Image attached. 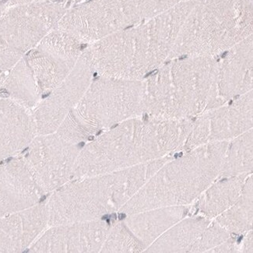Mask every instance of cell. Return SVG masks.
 <instances>
[{
  "instance_id": "obj_9",
  "label": "cell",
  "mask_w": 253,
  "mask_h": 253,
  "mask_svg": "<svg viewBox=\"0 0 253 253\" xmlns=\"http://www.w3.org/2000/svg\"><path fill=\"white\" fill-rule=\"evenodd\" d=\"M69 2L43 1L7 6L0 17V48L22 59L57 28Z\"/></svg>"
},
{
  "instance_id": "obj_25",
  "label": "cell",
  "mask_w": 253,
  "mask_h": 253,
  "mask_svg": "<svg viewBox=\"0 0 253 253\" xmlns=\"http://www.w3.org/2000/svg\"><path fill=\"white\" fill-rule=\"evenodd\" d=\"M145 250L144 245L122 220L111 224L100 253H139Z\"/></svg>"
},
{
  "instance_id": "obj_27",
  "label": "cell",
  "mask_w": 253,
  "mask_h": 253,
  "mask_svg": "<svg viewBox=\"0 0 253 253\" xmlns=\"http://www.w3.org/2000/svg\"><path fill=\"white\" fill-rule=\"evenodd\" d=\"M253 231L250 230L246 235L242 236L240 245V253H253Z\"/></svg>"
},
{
  "instance_id": "obj_20",
  "label": "cell",
  "mask_w": 253,
  "mask_h": 253,
  "mask_svg": "<svg viewBox=\"0 0 253 253\" xmlns=\"http://www.w3.org/2000/svg\"><path fill=\"white\" fill-rule=\"evenodd\" d=\"M250 174L217 178L195 201L189 214L200 215L211 220L221 214L239 198Z\"/></svg>"
},
{
  "instance_id": "obj_29",
  "label": "cell",
  "mask_w": 253,
  "mask_h": 253,
  "mask_svg": "<svg viewBox=\"0 0 253 253\" xmlns=\"http://www.w3.org/2000/svg\"><path fill=\"white\" fill-rule=\"evenodd\" d=\"M6 72H0V89L2 86V83H3L5 77H6Z\"/></svg>"
},
{
  "instance_id": "obj_3",
  "label": "cell",
  "mask_w": 253,
  "mask_h": 253,
  "mask_svg": "<svg viewBox=\"0 0 253 253\" xmlns=\"http://www.w3.org/2000/svg\"><path fill=\"white\" fill-rule=\"evenodd\" d=\"M144 82V116L159 120H193L221 106L216 90V57L169 59Z\"/></svg>"
},
{
  "instance_id": "obj_30",
  "label": "cell",
  "mask_w": 253,
  "mask_h": 253,
  "mask_svg": "<svg viewBox=\"0 0 253 253\" xmlns=\"http://www.w3.org/2000/svg\"><path fill=\"white\" fill-rule=\"evenodd\" d=\"M6 7L7 6H6V4L4 3L2 0H0V17H1V15L3 13L4 10H5Z\"/></svg>"
},
{
  "instance_id": "obj_24",
  "label": "cell",
  "mask_w": 253,
  "mask_h": 253,
  "mask_svg": "<svg viewBox=\"0 0 253 253\" xmlns=\"http://www.w3.org/2000/svg\"><path fill=\"white\" fill-rule=\"evenodd\" d=\"M253 128L228 142L218 178L253 171Z\"/></svg>"
},
{
  "instance_id": "obj_15",
  "label": "cell",
  "mask_w": 253,
  "mask_h": 253,
  "mask_svg": "<svg viewBox=\"0 0 253 253\" xmlns=\"http://www.w3.org/2000/svg\"><path fill=\"white\" fill-rule=\"evenodd\" d=\"M253 87V36L216 57V90L220 105L246 94Z\"/></svg>"
},
{
  "instance_id": "obj_2",
  "label": "cell",
  "mask_w": 253,
  "mask_h": 253,
  "mask_svg": "<svg viewBox=\"0 0 253 253\" xmlns=\"http://www.w3.org/2000/svg\"><path fill=\"white\" fill-rule=\"evenodd\" d=\"M193 0H183L152 18L90 43L84 54L94 74L143 81L170 57Z\"/></svg>"
},
{
  "instance_id": "obj_16",
  "label": "cell",
  "mask_w": 253,
  "mask_h": 253,
  "mask_svg": "<svg viewBox=\"0 0 253 253\" xmlns=\"http://www.w3.org/2000/svg\"><path fill=\"white\" fill-rule=\"evenodd\" d=\"M44 194L24 157L0 165V217L34 207Z\"/></svg>"
},
{
  "instance_id": "obj_7",
  "label": "cell",
  "mask_w": 253,
  "mask_h": 253,
  "mask_svg": "<svg viewBox=\"0 0 253 253\" xmlns=\"http://www.w3.org/2000/svg\"><path fill=\"white\" fill-rule=\"evenodd\" d=\"M183 0H85L70 6L57 28L88 44L127 29Z\"/></svg>"
},
{
  "instance_id": "obj_13",
  "label": "cell",
  "mask_w": 253,
  "mask_h": 253,
  "mask_svg": "<svg viewBox=\"0 0 253 253\" xmlns=\"http://www.w3.org/2000/svg\"><path fill=\"white\" fill-rule=\"evenodd\" d=\"M94 71L84 51L68 77L33 111L38 135L55 132L78 105L94 79Z\"/></svg>"
},
{
  "instance_id": "obj_19",
  "label": "cell",
  "mask_w": 253,
  "mask_h": 253,
  "mask_svg": "<svg viewBox=\"0 0 253 253\" xmlns=\"http://www.w3.org/2000/svg\"><path fill=\"white\" fill-rule=\"evenodd\" d=\"M189 206H174L127 215L125 222L146 249L165 231L190 213Z\"/></svg>"
},
{
  "instance_id": "obj_17",
  "label": "cell",
  "mask_w": 253,
  "mask_h": 253,
  "mask_svg": "<svg viewBox=\"0 0 253 253\" xmlns=\"http://www.w3.org/2000/svg\"><path fill=\"white\" fill-rule=\"evenodd\" d=\"M48 224L47 203L0 217V253H21L35 243Z\"/></svg>"
},
{
  "instance_id": "obj_23",
  "label": "cell",
  "mask_w": 253,
  "mask_h": 253,
  "mask_svg": "<svg viewBox=\"0 0 253 253\" xmlns=\"http://www.w3.org/2000/svg\"><path fill=\"white\" fill-rule=\"evenodd\" d=\"M253 175L250 174L236 202L214 220L231 235H246L253 229Z\"/></svg>"
},
{
  "instance_id": "obj_12",
  "label": "cell",
  "mask_w": 253,
  "mask_h": 253,
  "mask_svg": "<svg viewBox=\"0 0 253 253\" xmlns=\"http://www.w3.org/2000/svg\"><path fill=\"white\" fill-rule=\"evenodd\" d=\"M253 90L193 120L182 151L211 142L230 141L253 128Z\"/></svg>"
},
{
  "instance_id": "obj_21",
  "label": "cell",
  "mask_w": 253,
  "mask_h": 253,
  "mask_svg": "<svg viewBox=\"0 0 253 253\" xmlns=\"http://www.w3.org/2000/svg\"><path fill=\"white\" fill-rule=\"evenodd\" d=\"M211 219L189 214L162 234L144 253H189Z\"/></svg>"
},
{
  "instance_id": "obj_28",
  "label": "cell",
  "mask_w": 253,
  "mask_h": 253,
  "mask_svg": "<svg viewBox=\"0 0 253 253\" xmlns=\"http://www.w3.org/2000/svg\"><path fill=\"white\" fill-rule=\"evenodd\" d=\"M6 6H13L17 4L27 3V2H43V1H64L69 2L70 0H2Z\"/></svg>"
},
{
  "instance_id": "obj_10",
  "label": "cell",
  "mask_w": 253,
  "mask_h": 253,
  "mask_svg": "<svg viewBox=\"0 0 253 253\" xmlns=\"http://www.w3.org/2000/svg\"><path fill=\"white\" fill-rule=\"evenodd\" d=\"M86 45L72 34L56 28L26 54L42 95L49 94L68 77Z\"/></svg>"
},
{
  "instance_id": "obj_4",
  "label": "cell",
  "mask_w": 253,
  "mask_h": 253,
  "mask_svg": "<svg viewBox=\"0 0 253 253\" xmlns=\"http://www.w3.org/2000/svg\"><path fill=\"white\" fill-rule=\"evenodd\" d=\"M175 154L121 171L73 178L50 196L47 202L48 225L98 220L120 212Z\"/></svg>"
},
{
  "instance_id": "obj_8",
  "label": "cell",
  "mask_w": 253,
  "mask_h": 253,
  "mask_svg": "<svg viewBox=\"0 0 253 253\" xmlns=\"http://www.w3.org/2000/svg\"><path fill=\"white\" fill-rule=\"evenodd\" d=\"M144 82L99 76L70 112L93 139L115 126L144 116Z\"/></svg>"
},
{
  "instance_id": "obj_5",
  "label": "cell",
  "mask_w": 253,
  "mask_h": 253,
  "mask_svg": "<svg viewBox=\"0 0 253 253\" xmlns=\"http://www.w3.org/2000/svg\"><path fill=\"white\" fill-rule=\"evenodd\" d=\"M228 142H211L178 156L160 168L120 213L132 214L155 208L189 206L218 178Z\"/></svg>"
},
{
  "instance_id": "obj_1",
  "label": "cell",
  "mask_w": 253,
  "mask_h": 253,
  "mask_svg": "<svg viewBox=\"0 0 253 253\" xmlns=\"http://www.w3.org/2000/svg\"><path fill=\"white\" fill-rule=\"evenodd\" d=\"M193 120L133 118L108 128L84 146L74 178L121 171L182 151Z\"/></svg>"
},
{
  "instance_id": "obj_22",
  "label": "cell",
  "mask_w": 253,
  "mask_h": 253,
  "mask_svg": "<svg viewBox=\"0 0 253 253\" xmlns=\"http://www.w3.org/2000/svg\"><path fill=\"white\" fill-rule=\"evenodd\" d=\"M0 96L8 97L31 110L39 105L42 95L25 56L6 74Z\"/></svg>"
},
{
  "instance_id": "obj_11",
  "label": "cell",
  "mask_w": 253,
  "mask_h": 253,
  "mask_svg": "<svg viewBox=\"0 0 253 253\" xmlns=\"http://www.w3.org/2000/svg\"><path fill=\"white\" fill-rule=\"evenodd\" d=\"M83 147L57 132L41 134L30 143L24 158L44 193H51L74 178Z\"/></svg>"
},
{
  "instance_id": "obj_18",
  "label": "cell",
  "mask_w": 253,
  "mask_h": 253,
  "mask_svg": "<svg viewBox=\"0 0 253 253\" xmlns=\"http://www.w3.org/2000/svg\"><path fill=\"white\" fill-rule=\"evenodd\" d=\"M37 135L33 111L0 96V161L28 147Z\"/></svg>"
},
{
  "instance_id": "obj_14",
  "label": "cell",
  "mask_w": 253,
  "mask_h": 253,
  "mask_svg": "<svg viewBox=\"0 0 253 253\" xmlns=\"http://www.w3.org/2000/svg\"><path fill=\"white\" fill-rule=\"evenodd\" d=\"M112 224L103 219L50 226L30 247L40 253H100Z\"/></svg>"
},
{
  "instance_id": "obj_26",
  "label": "cell",
  "mask_w": 253,
  "mask_h": 253,
  "mask_svg": "<svg viewBox=\"0 0 253 253\" xmlns=\"http://www.w3.org/2000/svg\"><path fill=\"white\" fill-rule=\"evenodd\" d=\"M231 235L229 231L213 219L193 244L189 253H208L224 243Z\"/></svg>"
},
{
  "instance_id": "obj_6",
  "label": "cell",
  "mask_w": 253,
  "mask_h": 253,
  "mask_svg": "<svg viewBox=\"0 0 253 253\" xmlns=\"http://www.w3.org/2000/svg\"><path fill=\"white\" fill-rule=\"evenodd\" d=\"M253 30V0H193L169 59L218 57Z\"/></svg>"
}]
</instances>
